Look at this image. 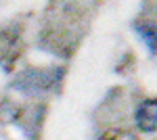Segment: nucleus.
Segmentation results:
<instances>
[{
	"mask_svg": "<svg viewBox=\"0 0 157 140\" xmlns=\"http://www.w3.org/2000/svg\"><path fill=\"white\" fill-rule=\"evenodd\" d=\"M136 126L138 130H143L147 134L155 132V123H157V109H155V100H145L143 105L136 109Z\"/></svg>",
	"mask_w": 157,
	"mask_h": 140,
	"instance_id": "f03ea898",
	"label": "nucleus"
},
{
	"mask_svg": "<svg viewBox=\"0 0 157 140\" xmlns=\"http://www.w3.org/2000/svg\"><path fill=\"white\" fill-rule=\"evenodd\" d=\"M134 29L143 36V40H145L149 52L155 55V27H153V23H136Z\"/></svg>",
	"mask_w": 157,
	"mask_h": 140,
	"instance_id": "7ed1b4c3",
	"label": "nucleus"
},
{
	"mask_svg": "<svg viewBox=\"0 0 157 140\" xmlns=\"http://www.w3.org/2000/svg\"><path fill=\"white\" fill-rule=\"evenodd\" d=\"M61 82V69H29L23 71L17 80L15 88H19L21 92L27 94H40L48 92L52 86H59Z\"/></svg>",
	"mask_w": 157,
	"mask_h": 140,
	"instance_id": "f257e3e1",
	"label": "nucleus"
}]
</instances>
